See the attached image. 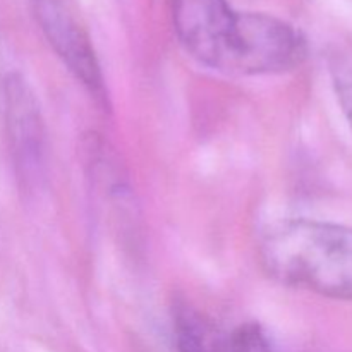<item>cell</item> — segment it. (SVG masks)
Masks as SVG:
<instances>
[{
    "label": "cell",
    "instance_id": "6da1fadb",
    "mask_svg": "<svg viewBox=\"0 0 352 352\" xmlns=\"http://www.w3.org/2000/svg\"><path fill=\"white\" fill-rule=\"evenodd\" d=\"M175 34L192 58L232 76L284 74L308 57V41L292 24L239 12L229 0H170Z\"/></svg>",
    "mask_w": 352,
    "mask_h": 352
},
{
    "label": "cell",
    "instance_id": "7a4b0ae2",
    "mask_svg": "<svg viewBox=\"0 0 352 352\" xmlns=\"http://www.w3.org/2000/svg\"><path fill=\"white\" fill-rule=\"evenodd\" d=\"M260 265L287 287L352 301V229L316 220H285L260 241Z\"/></svg>",
    "mask_w": 352,
    "mask_h": 352
},
{
    "label": "cell",
    "instance_id": "3957f363",
    "mask_svg": "<svg viewBox=\"0 0 352 352\" xmlns=\"http://www.w3.org/2000/svg\"><path fill=\"white\" fill-rule=\"evenodd\" d=\"M33 12L41 33L62 64L96 103L105 105L109 98L105 78L91 38L71 0H33Z\"/></svg>",
    "mask_w": 352,
    "mask_h": 352
},
{
    "label": "cell",
    "instance_id": "277c9868",
    "mask_svg": "<svg viewBox=\"0 0 352 352\" xmlns=\"http://www.w3.org/2000/svg\"><path fill=\"white\" fill-rule=\"evenodd\" d=\"M3 107L17 177L26 188H33L43 179L47 168V129L36 95L23 76H7Z\"/></svg>",
    "mask_w": 352,
    "mask_h": 352
},
{
    "label": "cell",
    "instance_id": "5b68a950",
    "mask_svg": "<svg viewBox=\"0 0 352 352\" xmlns=\"http://www.w3.org/2000/svg\"><path fill=\"white\" fill-rule=\"evenodd\" d=\"M174 332L179 352H227V340L191 305L177 302L174 309Z\"/></svg>",
    "mask_w": 352,
    "mask_h": 352
},
{
    "label": "cell",
    "instance_id": "8992f818",
    "mask_svg": "<svg viewBox=\"0 0 352 352\" xmlns=\"http://www.w3.org/2000/svg\"><path fill=\"white\" fill-rule=\"evenodd\" d=\"M332 82L342 112L352 129V60L340 58L332 65Z\"/></svg>",
    "mask_w": 352,
    "mask_h": 352
}]
</instances>
